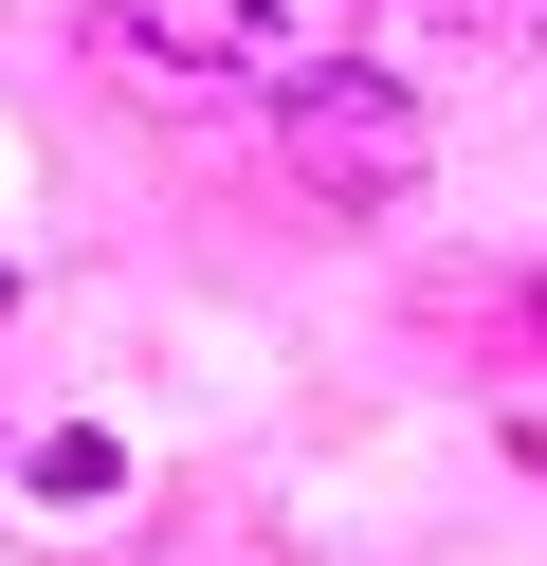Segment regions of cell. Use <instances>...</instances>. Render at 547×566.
Here are the masks:
<instances>
[{"label": "cell", "instance_id": "6da1fadb", "mask_svg": "<svg viewBox=\"0 0 547 566\" xmlns=\"http://www.w3.org/2000/svg\"><path fill=\"white\" fill-rule=\"evenodd\" d=\"M274 147H292V184L328 201V220H383L401 184H420V147H438V111L383 74V55H328L311 92L274 111Z\"/></svg>", "mask_w": 547, "mask_h": 566}, {"label": "cell", "instance_id": "7a4b0ae2", "mask_svg": "<svg viewBox=\"0 0 547 566\" xmlns=\"http://www.w3.org/2000/svg\"><path fill=\"white\" fill-rule=\"evenodd\" d=\"M328 38H347V0H109L92 55L109 74H328Z\"/></svg>", "mask_w": 547, "mask_h": 566}]
</instances>
